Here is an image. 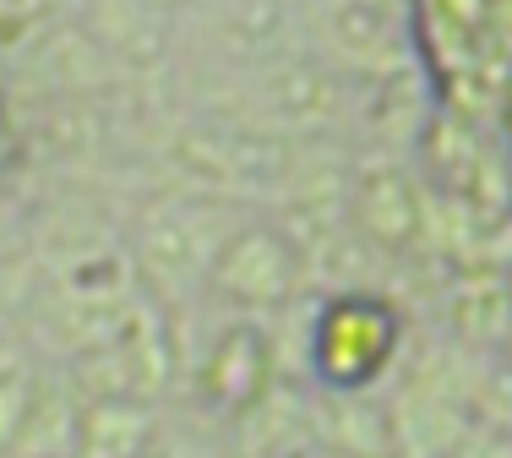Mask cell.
<instances>
[{
  "label": "cell",
  "mask_w": 512,
  "mask_h": 458,
  "mask_svg": "<svg viewBox=\"0 0 512 458\" xmlns=\"http://www.w3.org/2000/svg\"><path fill=\"white\" fill-rule=\"evenodd\" d=\"M387 344H393V317H387L382 306H365V300L333 306V317H327V328H322L327 366H338V360H344V349H360V366L371 371L376 360L387 355Z\"/></svg>",
  "instance_id": "6da1fadb"
},
{
  "label": "cell",
  "mask_w": 512,
  "mask_h": 458,
  "mask_svg": "<svg viewBox=\"0 0 512 458\" xmlns=\"http://www.w3.org/2000/svg\"><path fill=\"white\" fill-rule=\"evenodd\" d=\"M360 219L382 240H409L414 224H420V208H414V191L404 186V175H371L365 180L360 186Z\"/></svg>",
  "instance_id": "7a4b0ae2"
}]
</instances>
